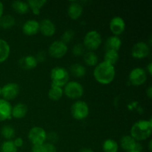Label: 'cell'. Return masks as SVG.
Instances as JSON below:
<instances>
[{"label": "cell", "instance_id": "4dcf8cb0", "mask_svg": "<svg viewBox=\"0 0 152 152\" xmlns=\"http://www.w3.org/2000/svg\"><path fill=\"white\" fill-rule=\"evenodd\" d=\"M1 135L4 137L5 139L9 140L13 138L15 135V130L13 127L10 126H4L1 129Z\"/></svg>", "mask_w": 152, "mask_h": 152}, {"label": "cell", "instance_id": "1f68e13d", "mask_svg": "<svg viewBox=\"0 0 152 152\" xmlns=\"http://www.w3.org/2000/svg\"><path fill=\"white\" fill-rule=\"evenodd\" d=\"M74 37V32L73 30L69 29L65 31V32L62 34V37H61V40L62 42H64L65 44H67V43H69L71 40L73 39Z\"/></svg>", "mask_w": 152, "mask_h": 152}, {"label": "cell", "instance_id": "e0dca14e", "mask_svg": "<svg viewBox=\"0 0 152 152\" xmlns=\"http://www.w3.org/2000/svg\"><path fill=\"white\" fill-rule=\"evenodd\" d=\"M83 11V7L82 4L77 1H72L68 7V14L71 19H79L82 15Z\"/></svg>", "mask_w": 152, "mask_h": 152}, {"label": "cell", "instance_id": "8992f818", "mask_svg": "<svg viewBox=\"0 0 152 152\" xmlns=\"http://www.w3.org/2000/svg\"><path fill=\"white\" fill-rule=\"evenodd\" d=\"M64 93L67 97L70 99H77L83 96L84 89L83 86L78 82L71 81L68 82L65 86Z\"/></svg>", "mask_w": 152, "mask_h": 152}, {"label": "cell", "instance_id": "7402d4cb", "mask_svg": "<svg viewBox=\"0 0 152 152\" xmlns=\"http://www.w3.org/2000/svg\"><path fill=\"white\" fill-rule=\"evenodd\" d=\"M11 6L13 10L19 14H25L29 10L28 3L23 1H19V0L13 1L12 2Z\"/></svg>", "mask_w": 152, "mask_h": 152}, {"label": "cell", "instance_id": "cb8c5ba5", "mask_svg": "<svg viewBox=\"0 0 152 152\" xmlns=\"http://www.w3.org/2000/svg\"><path fill=\"white\" fill-rule=\"evenodd\" d=\"M62 95H63V90L62 88L51 85V87L48 91L49 99L53 101H57L62 97Z\"/></svg>", "mask_w": 152, "mask_h": 152}, {"label": "cell", "instance_id": "4316f807", "mask_svg": "<svg viewBox=\"0 0 152 152\" xmlns=\"http://www.w3.org/2000/svg\"><path fill=\"white\" fill-rule=\"evenodd\" d=\"M102 149L104 152H117L118 144L112 139H108L104 141L102 144Z\"/></svg>", "mask_w": 152, "mask_h": 152}, {"label": "cell", "instance_id": "8d00e7d4", "mask_svg": "<svg viewBox=\"0 0 152 152\" xmlns=\"http://www.w3.org/2000/svg\"><path fill=\"white\" fill-rule=\"evenodd\" d=\"M13 143H14V145H16V148H20V147H22V145H23V143H24L23 140H22L21 137H17L14 140Z\"/></svg>", "mask_w": 152, "mask_h": 152}, {"label": "cell", "instance_id": "44dd1931", "mask_svg": "<svg viewBox=\"0 0 152 152\" xmlns=\"http://www.w3.org/2000/svg\"><path fill=\"white\" fill-rule=\"evenodd\" d=\"M10 48L8 43L4 39H0V62H3L8 58Z\"/></svg>", "mask_w": 152, "mask_h": 152}, {"label": "cell", "instance_id": "f1b7e54d", "mask_svg": "<svg viewBox=\"0 0 152 152\" xmlns=\"http://www.w3.org/2000/svg\"><path fill=\"white\" fill-rule=\"evenodd\" d=\"M119 57L120 56H119V53L117 51L108 50V51H105V55H104V61L114 65L117 63Z\"/></svg>", "mask_w": 152, "mask_h": 152}, {"label": "cell", "instance_id": "74e56055", "mask_svg": "<svg viewBox=\"0 0 152 152\" xmlns=\"http://www.w3.org/2000/svg\"><path fill=\"white\" fill-rule=\"evenodd\" d=\"M31 152H44L42 145H33L32 148H31Z\"/></svg>", "mask_w": 152, "mask_h": 152}, {"label": "cell", "instance_id": "277c9868", "mask_svg": "<svg viewBox=\"0 0 152 152\" xmlns=\"http://www.w3.org/2000/svg\"><path fill=\"white\" fill-rule=\"evenodd\" d=\"M102 43V37L100 34L96 31H88L86 34L83 39V45L90 51L96 50Z\"/></svg>", "mask_w": 152, "mask_h": 152}, {"label": "cell", "instance_id": "9a60e30c", "mask_svg": "<svg viewBox=\"0 0 152 152\" xmlns=\"http://www.w3.org/2000/svg\"><path fill=\"white\" fill-rule=\"evenodd\" d=\"M39 31V23L34 19L26 21L22 25V31L27 36H33L37 34Z\"/></svg>", "mask_w": 152, "mask_h": 152}, {"label": "cell", "instance_id": "7c38bea8", "mask_svg": "<svg viewBox=\"0 0 152 152\" xmlns=\"http://www.w3.org/2000/svg\"><path fill=\"white\" fill-rule=\"evenodd\" d=\"M109 28L114 35H120L125 31V28H126V23H125L124 19L120 16H114L110 21Z\"/></svg>", "mask_w": 152, "mask_h": 152}, {"label": "cell", "instance_id": "e575fe53", "mask_svg": "<svg viewBox=\"0 0 152 152\" xmlns=\"http://www.w3.org/2000/svg\"><path fill=\"white\" fill-rule=\"evenodd\" d=\"M48 140L50 141V143L53 144V142H56L58 140V135L56 134L55 132H50L47 135V137H46V140Z\"/></svg>", "mask_w": 152, "mask_h": 152}, {"label": "cell", "instance_id": "4fadbf2b", "mask_svg": "<svg viewBox=\"0 0 152 152\" xmlns=\"http://www.w3.org/2000/svg\"><path fill=\"white\" fill-rule=\"evenodd\" d=\"M39 31L45 37H51L56 32V26L51 20L44 19L39 23Z\"/></svg>", "mask_w": 152, "mask_h": 152}, {"label": "cell", "instance_id": "f35d334b", "mask_svg": "<svg viewBox=\"0 0 152 152\" xmlns=\"http://www.w3.org/2000/svg\"><path fill=\"white\" fill-rule=\"evenodd\" d=\"M146 94L149 99H151V97H152V87L151 86H149V87L148 88V89L146 90Z\"/></svg>", "mask_w": 152, "mask_h": 152}, {"label": "cell", "instance_id": "f6af8a7d", "mask_svg": "<svg viewBox=\"0 0 152 152\" xmlns=\"http://www.w3.org/2000/svg\"><path fill=\"white\" fill-rule=\"evenodd\" d=\"M0 95H1V88H0Z\"/></svg>", "mask_w": 152, "mask_h": 152}, {"label": "cell", "instance_id": "2e32d148", "mask_svg": "<svg viewBox=\"0 0 152 152\" xmlns=\"http://www.w3.org/2000/svg\"><path fill=\"white\" fill-rule=\"evenodd\" d=\"M18 64H19V67L22 69L29 70L35 68L38 64V62H37L35 56L28 55V56H25L20 58L19 59Z\"/></svg>", "mask_w": 152, "mask_h": 152}, {"label": "cell", "instance_id": "30bf717a", "mask_svg": "<svg viewBox=\"0 0 152 152\" xmlns=\"http://www.w3.org/2000/svg\"><path fill=\"white\" fill-rule=\"evenodd\" d=\"M19 93V86L17 83H9L1 88V94L5 100L15 99Z\"/></svg>", "mask_w": 152, "mask_h": 152}, {"label": "cell", "instance_id": "d6a6232c", "mask_svg": "<svg viewBox=\"0 0 152 152\" xmlns=\"http://www.w3.org/2000/svg\"><path fill=\"white\" fill-rule=\"evenodd\" d=\"M84 46L81 44H77L73 47L72 53L74 56H81L84 53Z\"/></svg>", "mask_w": 152, "mask_h": 152}, {"label": "cell", "instance_id": "3957f363", "mask_svg": "<svg viewBox=\"0 0 152 152\" xmlns=\"http://www.w3.org/2000/svg\"><path fill=\"white\" fill-rule=\"evenodd\" d=\"M69 73L63 67L56 66L50 71V80L53 86L62 88L69 82Z\"/></svg>", "mask_w": 152, "mask_h": 152}, {"label": "cell", "instance_id": "52a82bcc", "mask_svg": "<svg viewBox=\"0 0 152 152\" xmlns=\"http://www.w3.org/2000/svg\"><path fill=\"white\" fill-rule=\"evenodd\" d=\"M47 134L44 129L41 127H33L28 132V138L33 145H41L45 143Z\"/></svg>", "mask_w": 152, "mask_h": 152}, {"label": "cell", "instance_id": "ab89813d", "mask_svg": "<svg viewBox=\"0 0 152 152\" xmlns=\"http://www.w3.org/2000/svg\"><path fill=\"white\" fill-rule=\"evenodd\" d=\"M147 70H148V73H149L150 75H151L152 74V63L151 62H149L148 63V65H147Z\"/></svg>", "mask_w": 152, "mask_h": 152}, {"label": "cell", "instance_id": "603a6c76", "mask_svg": "<svg viewBox=\"0 0 152 152\" xmlns=\"http://www.w3.org/2000/svg\"><path fill=\"white\" fill-rule=\"evenodd\" d=\"M47 1L45 0H29L28 1V7L32 10L33 13L35 15H39L40 13V9L46 4Z\"/></svg>", "mask_w": 152, "mask_h": 152}, {"label": "cell", "instance_id": "f546056e", "mask_svg": "<svg viewBox=\"0 0 152 152\" xmlns=\"http://www.w3.org/2000/svg\"><path fill=\"white\" fill-rule=\"evenodd\" d=\"M0 152H17V148L13 143V141H4L1 145Z\"/></svg>", "mask_w": 152, "mask_h": 152}, {"label": "cell", "instance_id": "d6986e66", "mask_svg": "<svg viewBox=\"0 0 152 152\" xmlns=\"http://www.w3.org/2000/svg\"><path fill=\"white\" fill-rule=\"evenodd\" d=\"M137 142L132 136L125 135L120 140V145L126 151H135Z\"/></svg>", "mask_w": 152, "mask_h": 152}, {"label": "cell", "instance_id": "8fae6325", "mask_svg": "<svg viewBox=\"0 0 152 152\" xmlns=\"http://www.w3.org/2000/svg\"><path fill=\"white\" fill-rule=\"evenodd\" d=\"M150 52V48L148 44L144 42H137L133 46L132 50V55L136 59H142L146 57Z\"/></svg>", "mask_w": 152, "mask_h": 152}, {"label": "cell", "instance_id": "484cf974", "mask_svg": "<svg viewBox=\"0 0 152 152\" xmlns=\"http://www.w3.org/2000/svg\"><path fill=\"white\" fill-rule=\"evenodd\" d=\"M83 59L85 63L88 66H96L98 63L97 56L93 51H88L85 53Z\"/></svg>", "mask_w": 152, "mask_h": 152}, {"label": "cell", "instance_id": "ee69618b", "mask_svg": "<svg viewBox=\"0 0 152 152\" xmlns=\"http://www.w3.org/2000/svg\"><path fill=\"white\" fill-rule=\"evenodd\" d=\"M127 152H139V151H127Z\"/></svg>", "mask_w": 152, "mask_h": 152}, {"label": "cell", "instance_id": "5b68a950", "mask_svg": "<svg viewBox=\"0 0 152 152\" xmlns=\"http://www.w3.org/2000/svg\"><path fill=\"white\" fill-rule=\"evenodd\" d=\"M71 112L72 117L74 119H76V120H84V119H86L88 116V105L84 101H77L71 106Z\"/></svg>", "mask_w": 152, "mask_h": 152}, {"label": "cell", "instance_id": "7bdbcfd3", "mask_svg": "<svg viewBox=\"0 0 152 152\" xmlns=\"http://www.w3.org/2000/svg\"><path fill=\"white\" fill-rule=\"evenodd\" d=\"M148 149H149L150 151H151V140L149 142V145H148Z\"/></svg>", "mask_w": 152, "mask_h": 152}, {"label": "cell", "instance_id": "d4e9b609", "mask_svg": "<svg viewBox=\"0 0 152 152\" xmlns=\"http://www.w3.org/2000/svg\"><path fill=\"white\" fill-rule=\"evenodd\" d=\"M70 71L72 73L73 75L77 78H81V77H84L86 73V68L83 65L78 63L73 64L70 68Z\"/></svg>", "mask_w": 152, "mask_h": 152}, {"label": "cell", "instance_id": "d590c367", "mask_svg": "<svg viewBox=\"0 0 152 152\" xmlns=\"http://www.w3.org/2000/svg\"><path fill=\"white\" fill-rule=\"evenodd\" d=\"M35 57L36 59H37V62H43V61L46 59L45 52L39 51L38 53H37V56H35Z\"/></svg>", "mask_w": 152, "mask_h": 152}, {"label": "cell", "instance_id": "9c48e42d", "mask_svg": "<svg viewBox=\"0 0 152 152\" xmlns=\"http://www.w3.org/2000/svg\"><path fill=\"white\" fill-rule=\"evenodd\" d=\"M129 79L133 86H141L146 81V72L142 68H135L129 74Z\"/></svg>", "mask_w": 152, "mask_h": 152}, {"label": "cell", "instance_id": "5bb4252c", "mask_svg": "<svg viewBox=\"0 0 152 152\" xmlns=\"http://www.w3.org/2000/svg\"><path fill=\"white\" fill-rule=\"evenodd\" d=\"M12 106L8 101L0 99V121H5L12 118Z\"/></svg>", "mask_w": 152, "mask_h": 152}, {"label": "cell", "instance_id": "ba28073f", "mask_svg": "<svg viewBox=\"0 0 152 152\" xmlns=\"http://www.w3.org/2000/svg\"><path fill=\"white\" fill-rule=\"evenodd\" d=\"M68 51L67 45L60 40L55 41L49 46L48 53L53 58H62L66 54Z\"/></svg>", "mask_w": 152, "mask_h": 152}, {"label": "cell", "instance_id": "83f0119b", "mask_svg": "<svg viewBox=\"0 0 152 152\" xmlns=\"http://www.w3.org/2000/svg\"><path fill=\"white\" fill-rule=\"evenodd\" d=\"M15 24V19L11 15H4L0 19V27L4 29H7L13 27Z\"/></svg>", "mask_w": 152, "mask_h": 152}, {"label": "cell", "instance_id": "60d3db41", "mask_svg": "<svg viewBox=\"0 0 152 152\" xmlns=\"http://www.w3.org/2000/svg\"><path fill=\"white\" fill-rule=\"evenodd\" d=\"M3 10H4V7H3V4L1 1H0V19L2 16L3 14Z\"/></svg>", "mask_w": 152, "mask_h": 152}, {"label": "cell", "instance_id": "6da1fadb", "mask_svg": "<svg viewBox=\"0 0 152 152\" xmlns=\"http://www.w3.org/2000/svg\"><path fill=\"white\" fill-rule=\"evenodd\" d=\"M94 77L100 84H110L115 77V68L114 65L103 61L96 65L94 71Z\"/></svg>", "mask_w": 152, "mask_h": 152}, {"label": "cell", "instance_id": "836d02e7", "mask_svg": "<svg viewBox=\"0 0 152 152\" xmlns=\"http://www.w3.org/2000/svg\"><path fill=\"white\" fill-rule=\"evenodd\" d=\"M43 149H44V152H56V147L54 145L50 142H45L42 145Z\"/></svg>", "mask_w": 152, "mask_h": 152}, {"label": "cell", "instance_id": "b9f144b4", "mask_svg": "<svg viewBox=\"0 0 152 152\" xmlns=\"http://www.w3.org/2000/svg\"><path fill=\"white\" fill-rule=\"evenodd\" d=\"M80 152H94V151L89 148H83V149L80 150Z\"/></svg>", "mask_w": 152, "mask_h": 152}, {"label": "cell", "instance_id": "7a4b0ae2", "mask_svg": "<svg viewBox=\"0 0 152 152\" xmlns=\"http://www.w3.org/2000/svg\"><path fill=\"white\" fill-rule=\"evenodd\" d=\"M152 132L151 120H139L132 126L131 136L135 140H145L149 137Z\"/></svg>", "mask_w": 152, "mask_h": 152}, {"label": "cell", "instance_id": "ffe728a7", "mask_svg": "<svg viewBox=\"0 0 152 152\" xmlns=\"http://www.w3.org/2000/svg\"><path fill=\"white\" fill-rule=\"evenodd\" d=\"M28 112V107L24 103H18L12 107V117L16 119H22L26 115Z\"/></svg>", "mask_w": 152, "mask_h": 152}, {"label": "cell", "instance_id": "ac0fdd59", "mask_svg": "<svg viewBox=\"0 0 152 152\" xmlns=\"http://www.w3.org/2000/svg\"><path fill=\"white\" fill-rule=\"evenodd\" d=\"M121 45V39L117 36H112V37H110L107 39L105 43V51L114 50V51L118 52Z\"/></svg>", "mask_w": 152, "mask_h": 152}]
</instances>
